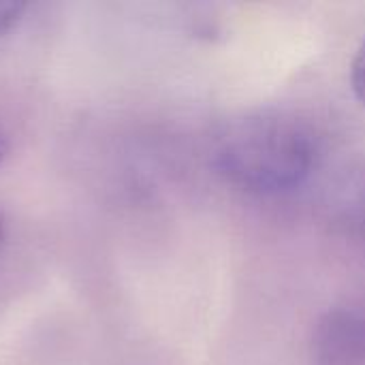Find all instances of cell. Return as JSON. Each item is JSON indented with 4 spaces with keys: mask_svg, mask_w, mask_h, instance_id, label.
Segmentation results:
<instances>
[{
    "mask_svg": "<svg viewBox=\"0 0 365 365\" xmlns=\"http://www.w3.org/2000/svg\"><path fill=\"white\" fill-rule=\"evenodd\" d=\"M317 152V137L306 122L284 111H255L229 122L218 137L216 163L235 186L278 195L310 175Z\"/></svg>",
    "mask_w": 365,
    "mask_h": 365,
    "instance_id": "cell-1",
    "label": "cell"
},
{
    "mask_svg": "<svg viewBox=\"0 0 365 365\" xmlns=\"http://www.w3.org/2000/svg\"><path fill=\"white\" fill-rule=\"evenodd\" d=\"M26 4L19 0H0V36L9 34L21 21Z\"/></svg>",
    "mask_w": 365,
    "mask_h": 365,
    "instance_id": "cell-2",
    "label": "cell"
},
{
    "mask_svg": "<svg viewBox=\"0 0 365 365\" xmlns=\"http://www.w3.org/2000/svg\"><path fill=\"white\" fill-rule=\"evenodd\" d=\"M351 86H353V92L357 94V98L365 105V41L357 49L353 64H351Z\"/></svg>",
    "mask_w": 365,
    "mask_h": 365,
    "instance_id": "cell-3",
    "label": "cell"
},
{
    "mask_svg": "<svg viewBox=\"0 0 365 365\" xmlns=\"http://www.w3.org/2000/svg\"><path fill=\"white\" fill-rule=\"evenodd\" d=\"M9 150H11V145H9V137L4 135V130L0 128V165L4 163V158L9 156Z\"/></svg>",
    "mask_w": 365,
    "mask_h": 365,
    "instance_id": "cell-4",
    "label": "cell"
},
{
    "mask_svg": "<svg viewBox=\"0 0 365 365\" xmlns=\"http://www.w3.org/2000/svg\"><path fill=\"white\" fill-rule=\"evenodd\" d=\"M4 244H6V222H4V218L0 214V255L4 250Z\"/></svg>",
    "mask_w": 365,
    "mask_h": 365,
    "instance_id": "cell-5",
    "label": "cell"
}]
</instances>
